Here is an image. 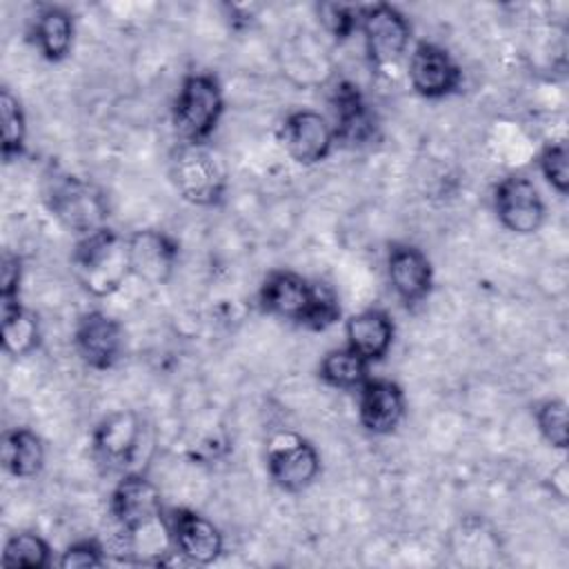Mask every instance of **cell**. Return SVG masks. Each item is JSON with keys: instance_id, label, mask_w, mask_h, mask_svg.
Wrapping results in <instances>:
<instances>
[{"instance_id": "52a82bcc", "label": "cell", "mask_w": 569, "mask_h": 569, "mask_svg": "<svg viewBox=\"0 0 569 569\" xmlns=\"http://www.w3.org/2000/svg\"><path fill=\"white\" fill-rule=\"evenodd\" d=\"M360 29L369 60L376 67L393 64L407 49L409 24L391 4H371L360 9Z\"/></svg>"}, {"instance_id": "5b68a950", "label": "cell", "mask_w": 569, "mask_h": 569, "mask_svg": "<svg viewBox=\"0 0 569 569\" xmlns=\"http://www.w3.org/2000/svg\"><path fill=\"white\" fill-rule=\"evenodd\" d=\"M171 176L176 189L196 204H213L224 193L227 173L222 160L207 147L187 142L173 158Z\"/></svg>"}, {"instance_id": "7a4b0ae2", "label": "cell", "mask_w": 569, "mask_h": 569, "mask_svg": "<svg viewBox=\"0 0 569 569\" xmlns=\"http://www.w3.org/2000/svg\"><path fill=\"white\" fill-rule=\"evenodd\" d=\"M73 267L89 293L109 296L131 273L129 244L116 231L102 227L78 242Z\"/></svg>"}, {"instance_id": "30bf717a", "label": "cell", "mask_w": 569, "mask_h": 569, "mask_svg": "<svg viewBox=\"0 0 569 569\" xmlns=\"http://www.w3.org/2000/svg\"><path fill=\"white\" fill-rule=\"evenodd\" d=\"M316 293L318 284H309L298 273L273 271L260 289V302L269 313L307 325L316 305Z\"/></svg>"}, {"instance_id": "d4e9b609", "label": "cell", "mask_w": 569, "mask_h": 569, "mask_svg": "<svg viewBox=\"0 0 569 569\" xmlns=\"http://www.w3.org/2000/svg\"><path fill=\"white\" fill-rule=\"evenodd\" d=\"M0 120H2V156L4 160H11L20 156L24 147V113L20 109V102L11 96L9 89L0 91Z\"/></svg>"}, {"instance_id": "8fae6325", "label": "cell", "mask_w": 569, "mask_h": 569, "mask_svg": "<svg viewBox=\"0 0 569 569\" xmlns=\"http://www.w3.org/2000/svg\"><path fill=\"white\" fill-rule=\"evenodd\" d=\"M409 80L420 96L440 98L460 84V69L442 47L420 42L409 60Z\"/></svg>"}, {"instance_id": "2e32d148", "label": "cell", "mask_w": 569, "mask_h": 569, "mask_svg": "<svg viewBox=\"0 0 569 569\" xmlns=\"http://www.w3.org/2000/svg\"><path fill=\"white\" fill-rule=\"evenodd\" d=\"M405 413L402 389L391 380H365L360 387V422L373 433H389Z\"/></svg>"}, {"instance_id": "cb8c5ba5", "label": "cell", "mask_w": 569, "mask_h": 569, "mask_svg": "<svg viewBox=\"0 0 569 569\" xmlns=\"http://www.w3.org/2000/svg\"><path fill=\"white\" fill-rule=\"evenodd\" d=\"M2 565L42 569L49 565V545L36 533H16L4 545Z\"/></svg>"}, {"instance_id": "603a6c76", "label": "cell", "mask_w": 569, "mask_h": 569, "mask_svg": "<svg viewBox=\"0 0 569 569\" xmlns=\"http://www.w3.org/2000/svg\"><path fill=\"white\" fill-rule=\"evenodd\" d=\"M320 378L327 385L340 387V389L362 387L367 380V360L356 351H351L349 347L333 349L320 362Z\"/></svg>"}, {"instance_id": "7c38bea8", "label": "cell", "mask_w": 569, "mask_h": 569, "mask_svg": "<svg viewBox=\"0 0 569 569\" xmlns=\"http://www.w3.org/2000/svg\"><path fill=\"white\" fill-rule=\"evenodd\" d=\"M76 347L89 367L109 369L122 351V329L107 313L89 311L76 325Z\"/></svg>"}, {"instance_id": "44dd1931", "label": "cell", "mask_w": 569, "mask_h": 569, "mask_svg": "<svg viewBox=\"0 0 569 569\" xmlns=\"http://www.w3.org/2000/svg\"><path fill=\"white\" fill-rule=\"evenodd\" d=\"M2 462L18 478L36 476L44 462L42 440L29 429L9 431L2 442Z\"/></svg>"}, {"instance_id": "e0dca14e", "label": "cell", "mask_w": 569, "mask_h": 569, "mask_svg": "<svg viewBox=\"0 0 569 569\" xmlns=\"http://www.w3.org/2000/svg\"><path fill=\"white\" fill-rule=\"evenodd\" d=\"M93 440L104 460L129 465L140 442V422L131 411H113L98 425Z\"/></svg>"}, {"instance_id": "7402d4cb", "label": "cell", "mask_w": 569, "mask_h": 569, "mask_svg": "<svg viewBox=\"0 0 569 569\" xmlns=\"http://www.w3.org/2000/svg\"><path fill=\"white\" fill-rule=\"evenodd\" d=\"M36 42L44 58L60 60L69 53L71 40H73V20L64 9L47 7L36 18Z\"/></svg>"}, {"instance_id": "5bb4252c", "label": "cell", "mask_w": 569, "mask_h": 569, "mask_svg": "<svg viewBox=\"0 0 569 569\" xmlns=\"http://www.w3.org/2000/svg\"><path fill=\"white\" fill-rule=\"evenodd\" d=\"M173 545L191 562H213L222 551V536L204 516L189 509H173L171 513Z\"/></svg>"}, {"instance_id": "9c48e42d", "label": "cell", "mask_w": 569, "mask_h": 569, "mask_svg": "<svg viewBox=\"0 0 569 569\" xmlns=\"http://www.w3.org/2000/svg\"><path fill=\"white\" fill-rule=\"evenodd\" d=\"M333 127L316 111L291 113L282 124V142L300 164H316L327 158L333 144Z\"/></svg>"}, {"instance_id": "4fadbf2b", "label": "cell", "mask_w": 569, "mask_h": 569, "mask_svg": "<svg viewBox=\"0 0 569 569\" xmlns=\"http://www.w3.org/2000/svg\"><path fill=\"white\" fill-rule=\"evenodd\" d=\"M127 244L133 276L151 284H160L169 278L178 258V244L167 233L156 229L136 231Z\"/></svg>"}, {"instance_id": "3957f363", "label": "cell", "mask_w": 569, "mask_h": 569, "mask_svg": "<svg viewBox=\"0 0 569 569\" xmlns=\"http://www.w3.org/2000/svg\"><path fill=\"white\" fill-rule=\"evenodd\" d=\"M44 202L69 231L80 233L82 238L104 227L107 202L100 189L78 176L60 171L49 173Z\"/></svg>"}, {"instance_id": "ac0fdd59", "label": "cell", "mask_w": 569, "mask_h": 569, "mask_svg": "<svg viewBox=\"0 0 569 569\" xmlns=\"http://www.w3.org/2000/svg\"><path fill=\"white\" fill-rule=\"evenodd\" d=\"M349 349L369 360H380L393 340V325L380 309H367L347 320Z\"/></svg>"}, {"instance_id": "4316f807", "label": "cell", "mask_w": 569, "mask_h": 569, "mask_svg": "<svg viewBox=\"0 0 569 569\" xmlns=\"http://www.w3.org/2000/svg\"><path fill=\"white\" fill-rule=\"evenodd\" d=\"M540 167H542L545 178L551 182V187L558 189L560 193H567V189H569V158H567V147L562 142L551 144L542 151Z\"/></svg>"}, {"instance_id": "8992f818", "label": "cell", "mask_w": 569, "mask_h": 569, "mask_svg": "<svg viewBox=\"0 0 569 569\" xmlns=\"http://www.w3.org/2000/svg\"><path fill=\"white\" fill-rule=\"evenodd\" d=\"M267 467L278 487L300 491L318 476L320 458L313 445L305 438L291 431H280L267 445Z\"/></svg>"}, {"instance_id": "ffe728a7", "label": "cell", "mask_w": 569, "mask_h": 569, "mask_svg": "<svg viewBox=\"0 0 569 569\" xmlns=\"http://www.w3.org/2000/svg\"><path fill=\"white\" fill-rule=\"evenodd\" d=\"M0 316H2V347L11 356L29 353L38 342V322L27 313L18 296H0Z\"/></svg>"}, {"instance_id": "83f0119b", "label": "cell", "mask_w": 569, "mask_h": 569, "mask_svg": "<svg viewBox=\"0 0 569 569\" xmlns=\"http://www.w3.org/2000/svg\"><path fill=\"white\" fill-rule=\"evenodd\" d=\"M102 560V547L93 540H82L71 545L62 558H60V567L62 569H80V567H100Z\"/></svg>"}, {"instance_id": "d6986e66", "label": "cell", "mask_w": 569, "mask_h": 569, "mask_svg": "<svg viewBox=\"0 0 569 569\" xmlns=\"http://www.w3.org/2000/svg\"><path fill=\"white\" fill-rule=\"evenodd\" d=\"M333 111H336V129L333 136L340 138L342 142H367L373 131L376 122L367 104L362 102L360 93L356 91L353 84L340 82L338 89L333 91Z\"/></svg>"}, {"instance_id": "484cf974", "label": "cell", "mask_w": 569, "mask_h": 569, "mask_svg": "<svg viewBox=\"0 0 569 569\" xmlns=\"http://www.w3.org/2000/svg\"><path fill=\"white\" fill-rule=\"evenodd\" d=\"M536 420L540 427V433L547 438V442H551L558 449L567 447V405L565 400L551 398L545 400L538 411H536Z\"/></svg>"}, {"instance_id": "6da1fadb", "label": "cell", "mask_w": 569, "mask_h": 569, "mask_svg": "<svg viewBox=\"0 0 569 569\" xmlns=\"http://www.w3.org/2000/svg\"><path fill=\"white\" fill-rule=\"evenodd\" d=\"M111 513L120 527L124 556L136 562H162L173 540L162 520L160 491L144 476H127L111 496Z\"/></svg>"}, {"instance_id": "277c9868", "label": "cell", "mask_w": 569, "mask_h": 569, "mask_svg": "<svg viewBox=\"0 0 569 569\" xmlns=\"http://www.w3.org/2000/svg\"><path fill=\"white\" fill-rule=\"evenodd\" d=\"M222 91L213 76H189L182 82V89L173 107V124L178 133L187 142L200 144L216 129L222 113Z\"/></svg>"}, {"instance_id": "f1b7e54d", "label": "cell", "mask_w": 569, "mask_h": 569, "mask_svg": "<svg viewBox=\"0 0 569 569\" xmlns=\"http://www.w3.org/2000/svg\"><path fill=\"white\" fill-rule=\"evenodd\" d=\"M18 282H20V260L18 256L4 253L2 258V271H0V296H18Z\"/></svg>"}, {"instance_id": "ba28073f", "label": "cell", "mask_w": 569, "mask_h": 569, "mask_svg": "<svg viewBox=\"0 0 569 569\" xmlns=\"http://www.w3.org/2000/svg\"><path fill=\"white\" fill-rule=\"evenodd\" d=\"M496 211L513 233H533L545 220V204L529 178L509 176L496 187Z\"/></svg>"}, {"instance_id": "9a60e30c", "label": "cell", "mask_w": 569, "mask_h": 569, "mask_svg": "<svg viewBox=\"0 0 569 569\" xmlns=\"http://www.w3.org/2000/svg\"><path fill=\"white\" fill-rule=\"evenodd\" d=\"M393 291L405 305H416L431 289V264L427 256L409 244H393L387 260Z\"/></svg>"}]
</instances>
